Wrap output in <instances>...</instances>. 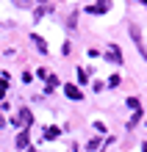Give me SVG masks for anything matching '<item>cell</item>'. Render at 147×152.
Listing matches in <instances>:
<instances>
[{
	"instance_id": "6da1fadb",
	"label": "cell",
	"mask_w": 147,
	"mask_h": 152,
	"mask_svg": "<svg viewBox=\"0 0 147 152\" xmlns=\"http://www.w3.org/2000/svg\"><path fill=\"white\" fill-rule=\"evenodd\" d=\"M31 122H33V116H31L28 108H20V113L14 116V124H17V127H31Z\"/></svg>"
},
{
	"instance_id": "7a4b0ae2",
	"label": "cell",
	"mask_w": 147,
	"mask_h": 152,
	"mask_svg": "<svg viewBox=\"0 0 147 152\" xmlns=\"http://www.w3.org/2000/svg\"><path fill=\"white\" fill-rule=\"evenodd\" d=\"M131 36H133V42H136V47H139L142 58H147V44L142 42V33H139V28H136V25H131Z\"/></svg>"
},
{
	"instance_id": "3957f363",
	"label": "cell",
	"mask_w": 147,
	"mask_h": 152,
	"mask_svg": "<svg viewBox=\"0 0 147 152\" xmlns=\"http://www.w3.org/2000/svg\"><path fill=\"white\" fill-rule=\"evenodd\" d=\"M108 8H111V0H97L95 6H89V8H86V11H89V14H106Z\"/></svg>"
},
{
	"instance_id": "277c9868",
	"label": "cell",
	"mask_w": 147,
	"mask_h": 152,
	"mask_svg": "<svg viewBox=\"0 0 147 152\" xmlns=\"http://www.w3.org/2000/svg\"><path fill=\"white\" fill-rule=\"evenodd\" d=\"M106 56L111 58L114 64H122V53H119V47H117V44H108V53H106Z\"/></svg>"
},
{
	"instance_id": "5b68a950",
	"label": "cell",
	"mask_w": 147,
	"mask_h": 152,
	"mask_svg": "<svg viewBox=\"0 0 147 152\" xmlns=\"http://www.w3.org/2000/svg\"><path fill=\"white\" fill-rule=\"evenodd\" d=\"M64 94H67L69 100H81V97H83V94H81V88H78V86H72V83H69V86H64Z\"/></svg>"
},
{
	"instance_id": "8992f818",
	"label": "cell",
	"mask_w": 147,
	"mask_h": 152,
	"mask_svg": "<svg viewBox=\"0 0 147 152\" xmlns=\"http://www.w3.org/2000/svg\"><path fill=\"white\" fill-rule=\"evenodd\" d=\"M17 147H20V149H25V147H28V130H22L20 136H17Z\"/></svg>"
},
{
	"instance_id": "52a82bcc",
	"label": "cell",
	"mask_w": 147,
	"mask_h": 152,
	"mask_svg": "<svg viewBox=\"0 0 147 152\" xmlns=\"http://www.w3.org/2000/svg\"><path fill=\"white\" fill-rule=\"evenodd\" d=\"M33 44L39 47V53H47V44H44V39H42V36H36V33H33Z\"/></svg>"
},
{
	"instance_id": "ba28073f",
	"label": "cell",
	"mask_w": 147,
	"mask_h": 152,
	"mask_svg": "<svg viewBox=\"0 0 147 152\" xmlns=\"http://www.w3.org/2000/svg\"><path fill=\"white\" fill-rule=\"evenodd\" d=\"M56 136H58V127H47V130H44V138H47V141H53Z\"/></svg>"
},
{
	"instance_id": "9c48e42d",
	"label": "cell",
	"mask_w": 147,
	"mask_h": 152,
	"mask_svg": "<svg viewBox=\"0 0 147 152\" xmlns=\"http://www.w3.org/2000/svg\"><path fill=\"white\" fill-rule=\"evenodd\" d=\"M78 80H81V83H86V80H89V69H78Z\"/></svg>"
},
{
	"instance_id": "30bf717a",
	"label": "cell",
	"mask_w": 147,
	"mask_h": 152,
	"mask_svg": "<svg viewBox=\"0 0 147 152\" xmlns=\"http://www.w3.org/2000/svg\"><path fill=\"white\" fill-rule=\"evenodd\" d=\"M128 108H133V111H139V100H136V97H128Z\"/></svg>"
},
{
	"instance_id": "8fae6325",
	"label": "cell",
	"mask_w": 147,
	"mask_h": 152,
	"mask_svg": "<svg viewBox=\"0 0 147 152\" xmlns=\"http://www.w3.org/2000/svg\"><path fill=\"white\" fill-rule=\"evenodd\" d=\"M14 3L20 6V8H31V0H14Z\"/></svg>"
},
{
	"instance_id": "7c38bea8",
	"label": "cell",
	"mask_w": 147,
	"mask_h": 152,
	"mask_svg": "<svg viewBox=\"0 0 147 152\" xmlns=\"http://www.w3.org/2000/svg\"><path fill=\"white\" fill-rule=\"evenodd\" d=\"M28 152H36V149H28Z\"/></svg>"
}]
</instances>
